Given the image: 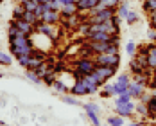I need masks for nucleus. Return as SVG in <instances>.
I'll list each match as a JSON object with an SVG mask.
<instances>
[{"mask_svg": "<svg viewBox=\"0 0 156 126\" xmlns=\"http://www.w3.org/2000/svg\"><path fill=\"white\" fill-rule=\"evenodd\" d=\"M32 50H34V45H32V40L31 36H27V34H18L15 38H9V52H11V56H29L32 54Z\"/></svg>", "mask_w": 156, "mask_h": 126, "instance_id": "obj_1", "label": "nucleus"}, {"mask_svg": "<svg viewBox=\"0 0 156 126\" xmlns=\"http://www.w3.org/2000/svg\"><path fill=\"white\" fill-rule=\"evenodd\" d=\"M95 67H97V63H95L94 58H79L74 61V70H72V74H74V78H83V76H88V74H92L95 70Z\"/></svg>", "mask_w": 156, "mask_h": 126, "instance_id": "obj_2", "label": "nucleus"}, {"mask_svg": "<svg viewBox=\"0 0 156 126\" xmlns=\"http://www.w3.org/2000/svg\"><path fill=\"white\" fill-rule=\"evenodd\" d=\"M117 70H119V67H109V65H97L95 67V70L92 72L94 74V78L101 83V85H104V83H108L109 79L113 78L115 74H117Z\"/></svg>", "mask_w": 156, "mask_h": 126, "instance_id": "obj_3", "label": "nucleus"}, {"mask_svg": "<svg viewBox=\"0 0 156 126\" xmlns=\"http://www.w3.org/2000/svg\"><path fill=\"white\" fill-rule=\"evenodd\" d=\"M58 25H59V24H58ZM58 25H54V24H43L41 20H38L36 25H34V31L48 36V38L56 43V40H58V36H59V27H58Z\"/></svg>", "mask_w": 156, "mask_h": 126, "instance_id": "obj_4", "label": "nucleus"}, {"mask_svg": "<svg viewBox=\"0 0 156 126\" xmlns=\"http://www.w3.org/2000/svg\"><path fill=\"white\" fill-rule=\"evenodd\" d=\"M94 31H102L111 34V36H117V34H120V25L113 24L111 20H106V22H101V24H90V31L88 32H94Z\"/></svg>", "mask_w": 156, "mask_h": 126, "instance_id": "obj_5", "label": "nucleus"}, {"mask_svg": "<svg viewBox=\"0 0 156 126\" xmlns=\"http://www.w3.org/2000/svg\"><path fill=\"white\" fill-rule=\"evenodd\" d=\"M129 85H131V74H127V72L119 74L117 79L113 81V95H119V94H122V92H127V90H129Z\"/></svg>", "mask_w": 156, "mask_h": 126, "instance_id": "obj_6", "label": "nucleus"}, {"mask_svg": "<svg viewBox=\"0 0 156 126\" xmlns=\"http://www.w3.org/2000/svg\"><path fill=\"white\" fill-rule=\"evenodd\" d=\"M94 60L97 65H109L119 67L120 65V52H106V54H95Z\"/></svg>", "mask_w": 156, "mask_h": 126, "instance_id": "obj_7", "label": "nucleus"}, {"mask_svg": "<svg viewBox=\"0 0 156 126\" xmlns=\"http://www.w3.org/2000/svg\"><path fill=\"white\" fill-rule=\"evenodd\" d=\"M83 108L86 112V115H88V119L92 121V124L94 126H101V106L97 105V103H83Z\"/></svg>", "mask_w": 156, "mask_h": 126, "instance_id": "obj_8", "label": "nucleus"}, {"mask_svg": "<svg viewBox=\"0 0 156 126\" xmlns=\"http://www.w3.org/2000/svg\"><path fill=\"white\" fill-rule=\"evenodd\" d=\"M113 113L124 117V119H131L135 115V101H129V103H120V105H115Z\"/></svg>", "mask_w": 156, "mask_h": 126, "instance_id": "obj_9", "label": "nucleus"}, {"mask_svg": "<svg viewBox=\"0 0 156 126\" xmlns=\"http://www.w3.org/2000/svg\"><path fill=\"white\" fill-rule=\"evenodd\" d=\"M68 94H72V95H88V87H86L84 79L83 78L76 79L74 85L70 87V92H68Z\"/></svg>", "mask_w": 156, "mask_h": 126, "instance_id": "obj_10", "label": "nucleus"}, {"mask_svg": "<svg viewBox=\"0 0 156 126\" xmlns=\"http://www.w3.org/2000/svg\"><path fill=\"white\" fill-rule=\"evenodd\" d=\"M84 79V83H86V87H88V95H95L99 94V88L102 87L97 79L94 78V74H88V76H83Z\"/></svg>", "mask_w": 156, "mask_h": 126, "instance_id": "obj_11", "label": "nucleus"}, {"mask_svg": "<svg viewBox=\"0 0 156 126\" xmlns=\"http://www.w3.org/2000/svg\"><path fill=\"white\" fill-rule=\"evenodd\" d=\"M9 24H13V25H16L20 31L23 32V34H27V36H31L32 32H34V25L32 24H29V22H25L23 18H18V20H11Z\"/></svg>", "mask_w": 156, "mask_h": 126, "instance_id": "obj_12", "label": "nucleus"}, {"mask_svg": "<svg viewBox=\"0 0 156 126\" xmlns=\"http://www.w3.org/2000/svg\"><path fill=\"white\" fill-rule=\"evenodd\" d=\"M59 18H61L59 11H52V9L45 11L43 15L40 16V20H41L43 24H54V25H58V24H59Z\"/></svg>", "mask_w": 156, "mask_h": 126, "instance_id": "obj_13", "label": "nucleus"}, {"mask_svg": "<svg viewBox=\"0 0 156 126\" xmlns=\"http://www.w3.org/2000/svg\"><path fill=\"white\" fill-rule=\"evenodd\" d=\"M145 50H147V58H149V70H156V43H151L145 45Z\"/></svg>", "mask_w": 156, "mask_h": 126, "instance_id": "obj_14", "label": "nucleus"}, {"mask_svg": "<svg viewBox=\"0 0 156 126\" xmlns=\"http://www.w3.org/2000/svg\"><path fill=\"white\" fill-rule=\"evenodd\" d=\"M145 90H147V87L138 85V83H133V81H131V85H129V94H131V97H133V101H135V99L138 101Z\"/></svg>", "mask_w": 156, "mask_h": 126, "instance_id": "obj_15", "label": "nucleus"}, {"mask_svg": "<svg viewBox=\"0 0 156 126\" xmlns=\"http://www.w3.org/2000/svg\"><path fill=\"white\" fill-rule=\"evenodd\" d=\"M97 4H99V0H79L77 9H79V13H88L90 9H94Z\"/></svg>", "mask_w": 156, "mask_h": 126, "instance_id": "obj_16", "label": "nucleus"}, {"mask_svg": "<svg viewBox=\"0 0 156 126\" xmlns=\"http://www.w3.org/2000/svg\"><path fill=\"white\" fill-rule=\"evenodd\" d=\"M147 121H156V95L147 101Z\"/></svg>", "mask_w": 156, "mask_h": 126, "instance_id": "obj_17", "label": "nucleus"}, {"mask_svg": "<svg viewBox=\"0 0 156 126\" xmlns=\"http://www.w3.org/2000/svg\"><path fill=\"white\" fill-rule=\"evenodd\" d=\"M99 97H102V99L113 97V83H104V85L99 88Z\"/></svg>", "mask_w": 156, "mask_h": 126, "instance_id": "obj_18", "label": "nucleus"}, {"mask_svg": "<svg viewBox=\"0 0 156 126\" xmlns=\"http://www.w3.org/2000/svg\"><path fill=\"white\" fill-rule=\"evenodd\" d=\"M76 13H79V9H77V4H65L61 9H59V15L61 16H70V15H76Z\"/></svg>", "mask_w": 156, "mask_h": 126, "instance_id": "obj_19", "label": "nucleus"}, {"mask_svg": "<svg viewBox=\"0 0 156 126\" xmlns=\"http://www.w3.org/2000/svg\"><path fill=\"white\" fill-rule=\"evenodd\" d=\"M52 88H54V92H56V94H68V92H70V87H66V85H65V83H63V79H56V81H54V85H52Z\"/></svg>", "mask_w": 156, "mask_h": 126, "instance_id": "obj_20", "label": "nucleus"}, {"mask_svg": "<svg viewBox=\"0 0 156 126\" xmlns=\"http://www.w3.org/2000/svg\"><path fill=\"white\" fill-rule=\"evenodd\" d=\"M124 22L127 24V25H135V24H138V22H140V15H138L135 9H129V11H127V15H126V18H124Z\"/></svg>", "mask_w": 156, "mask_h": 126, "instance_id": "obj_21", "label": "nucleus"}, {"mask_svg": "<svg viewBox=\"0 0 156 126\" xmlns=\"http://www.w3.org/2000/svg\"><path fill=\"white\" fill-rule=\"evenodd\" d=\"M135 113H136V115H140L142 119L145 121V119H147V105H145V103H142V101L135 103Z\"/></svg>", "mask_w": 156, "mask_h": 126, "instance_id": "obj_22", "label": "nucleus"}, {"mask_svg": "<svg viewBox=\"0 0 156 126\" xmlns=\"http://www.w3.org/2000/svg\"><path fill=\"white\" fill-rule=\"evenodd\" d=\"M106 123H108V126H124L126 119L120 117V115H117V113H113V115H109L106 119Z\"/></svg>", "mask_w": 156, "mask_h": 126, "instance_id": "obj_23", "label": "nucleus"}, {"mask_svg": "<svg viewBox=\"0 0 156 126\" xmlns=\"http://www.w3.org/2000/svg\"><path fill=\"white\" fill-rule=\"evenodd\" d=\"M59 97H61V101H63V103H66V105H72V106H83V103H81L79 99H76V97H74L72 94H70V95L61 94Z\"/></svg>", "mask_w": 156, "mask_h": 126, "instance_id": "obj_24", "label": "nucleus"}, {"mask_svg": "<svg viewBox=\"0 0 156 126\" xmlns=\"http://www.w3.org/2000/svg\"><path fill=\"white\" fill-rule=\"evenodd\" d=\"M142 9L149 15L156 11V0H142Z\"/></svg>", "mask_w": 156, "mask_h": 126, "instance_id": "obj_25", "label": "nucleus"}, {"mask_svg": "<svg viewBox=\"0 0 156 126\" xmlns=\"http://www.w3.org/2000/svg\"><path fill=\"white\" fill-rule=\"evenodd\" d=\"M129 101H133V97H131L129 90H127V92H122V94L115 95V101H113V105H120V103H129Z\"/></svg>", "mask_w": 156, "mask_h": 126, "instance_id": "obj_26", "label": "nucleus"}, {"mask_svg": "<svg viewBox=\"0 0 156 126\" xmlns=\"http://www.w3.org/2000/svg\"><path fill=\"white\" fill-rule=\"evenodd\" d=\"M23 76H25V79H29V81H31V83H34V85H41V83H43V81H41V78H40L34 70H25V74H23Z\"/></svg>", "mask_w": 156, "mask_h": 126, "instance_id": "obj_27", "label": "nucleus"}, {"mask_svg": "<svg viewBox=\"0 0 156 126\" xmlns=\"http://www.w3.org/2000/svg\"><path fill=\"white\" fill-rule=\"evenodd\" d=\"M56 79H58V74H56V72H54V69H52V70L48 72L47 76H43V78H41V81H43V85H47V87H52Z\"/></svg>", "mask_w": 156, "mask_h": 126, "instance_id": "obj_28", "label": "nucleus"}, {"mask_svg": "<svg viewBox=\"0 0 156 126\" xmlns=\"http://www.w3.org/2000/svg\"><path fill=\"white\" fill-rule=\"evenodd\" d=\"M136 50H138V45H136L133 40H127V43H126V52H127V56L133 58V56L136 54Z\"/></svg>", "mask_w": 156, "mask_h": 126, "instance_id": "obj_29", "label": "nucleus"}, {"mask_svg": "<svg viewBox=\"0 0 156 126\" xmlns=\"http://www.w3.org/2000/svg\"><path fill=\"white\" fill-rule=\"evenodd\" d=\"M20 4L25 7V11H36V7H38V2L36 0H20Z\"/></svg>", "mask_w": 156, "mask_h": 126, "instance_id": "obj_30", "label": "nucleus"}, {"mask_svg": "<svg viewBox=\"0 0 156 126\" xmlns=\"http://www.w3.org/2000/svg\"><path fill=\"white\" fill-rule=\"evenodd\" d=\"M120 2H122V0H99V4H102V6L108 7V9H117V7L120 6Z\"/></svg>", "mask_w": 156, "mask_h": 126, "instance_id": "obj_31", "label": "nucleus"}, {"mask_svg": "<svg viewBox=\"0 0 156 126\" xmlns=\"http://www.w3.org/2000/svg\"><path fill=\"white\" fill-rule=\"evenodd\" d=\"M25 13V7L22 6V4H16L15 7H13V20H18V18H22Z\"/></svg>", "mask_w": 156, "mask_h": 126, "instance_id": "obj_32", "label": "nucleus"}, {"mask_svg": "<svg viewBox=\"0 0 156 126\" xmlns=\"http://www.w3.org/2000/svg\"><path fill=\"white\" fill-rule=\"evenodd\" d=\"M22 18H23L25 22H29V24H32V25H36V22L40 20V18H38V16L34 15L32 11H25V13H23V16H22Z\"/></svg>", "mask_w": 156, "mask_h": 126, "instance_id": "obj_33", "label": "nucleus"}, {"mask_svg": "<svg viewBox=\"0 0 156 126\" xmlns=\"http://www.w3.org/2000/svg\"><path fill=\"white\" fill-rule=\"evenodd\" d=\"M13 63V56L11 54H7V52H0V65H11Z\"/></svg>", "mask_w": 156, "mask_h": 126, "instance_id": "obj_34", "label": "nucleus"}, {"mask_svg": "<svg viewBox=\"0 0 156 126\" xmlns=\"http://www.w3.org/2000/svg\"><path fill=\"white\" fill-rule=\"evenodd\" d=\"M145 36H147V40H149L151 43H156V29L149 27V29H147V34H145Z\"/></svg>", "mask_w": 156, "mask_h": 126, "instance_id": "obj_35", "label": "nucleus"}, {"mask_svg": "<svg viewBox=\"0 0 156 126\" xmlns=\"http://www.w3.org/2000/svg\"><path fill=\"white\" fill-rule=\"evenodd\" d=\"M147 20H149V27L156 29V11L154 13H149V15H147Z\"/></svg>", "mask_w": 156, "mask_h": 126, "instance_id": "obj_36", "label": "nucleus"}, {"mask_svg": "<svg viewBox=\"0 0 156 126\" xmlns=\"http://www.w3.org/2000/svg\"><path fill=\"white\" fill-rule=\"evenodd\" d=\"M4 124H5V123H4V121H2V119H0V126H4Z\"/></svg>", "mask_w": 156, "mask_h": 126, "instance_id": "obj_37", "label": "nucleus"}, {"mask_svg": "<svg viewBox=\"0 0 156 126\" xmlns=\"http://www.w3.org/2000/svg\"><path fill=\"white\" fill-rule=\"evenodd\" d=\"M72 2H74V4H77V2H79V0H72Z\"/></svg>", "mask_w": 156, "mask_h": 126, "instance_id": "obj_38", "label": "nucleus"}, {"mask_svg": "<svg viewBox=\"0 0 156 126\" xmlns=\"http://www.w3.org/2000/svg\"><path fill=\"white\" fill-rule=\"evenodd\" d=\"M2 76H4V74H2V72H0V78H2Z\"/></svg>", "mask_w": 156, "mask_h": 126, "instance_id": "obj_39", "label": "nucleus"}, {"mask_svg": "<svg viewBox=\"0 0 156 126\" xmlns=\"http://www.w3.org/2000/svg\"><path fill=\"white\" fill-rule=\"evenodd\" d=\"M2 2H4V0H0V4H2Z\"/></svg>", "mask_w": 156, "mask_h": 126, "instance_id": "obj_40", "label": "nucleus"}, {"mask_svg": "<svg viewBox=\"0 0 156 126\" xmlns=\"http://www.w3.org/2000/svg\"><path fill=\"white\" fill-rule=\"evenodd\" d=\"M4 126H9V124H4Z\"/></svg>", "mask_w": 156, "mask_h": 126, "instance_id": "obj_41", "label": "nucleus"}, {"mask_svg": "<svg viewBox=\"0 0 156 126\" xmlns=\"http://www.w3.org/2000/svg\"><path fill=\"white\" fill-rule=\"evenodd\" d=\"M0 52H2V50H0Z\"/></svg>", "mask_w": 156, "mask_h": 126, "instance_id": "obj_42", "label": "nucleus"}, {"mask_svg": "<svg viewBox=\"0 0 156 126\" xmlns=\"http://www.w3.org/2000/svg\"><path fill=\"white\" fill-rule=\"evenodd\" d=\"M92 126H94V124H92Z\"/></svg>", "mask_w": 156, "mask_h": 126, "instance_id": "obj_43", "label": "nucleus"}]
</instances>
